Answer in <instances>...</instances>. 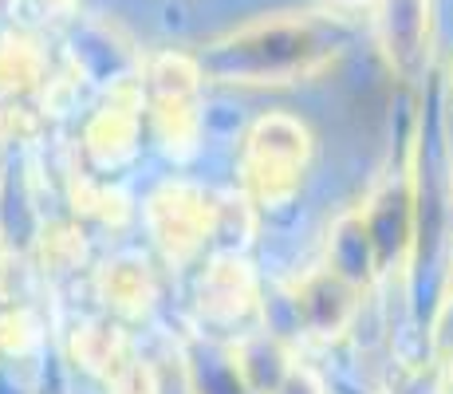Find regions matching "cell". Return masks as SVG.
<instances>
[{"instance_id": "1", "label": "cell", "mask_w": 453, "mask_h": 394, "mask_svg": "<svg viewBox=\"0 0 453 394\" xmlns=\"http://www.w3.org/2000/svg\"><path fill=\"white\" fill-rule=\"evenodd\" d=\"M335 36L316 20H260L205 51V72L229 83H288L319 67Z\"/></svg>"}, {"instance_id": "2", "label": "cell", "mask_w": 453, "mask_h": 394, "mask_svg": "<svg viewBox=\"0 0 453 394\" xmlns=\"http://www.w3.org/2000/svg\"><path fill=\"white\" fill-rule=\"evenodd\" d=\"M379 32L390 64L414 75L426 56V32H430V0H379Z\"/></svg>"}, {"instance_id": "3", "label": "cell", "mask_w": 453, "mask_h": 394, "mask_svg": "<svg viewBox=\"0 0 453 394\" xmlns=\"http://www.w3.org/2000/svg\"><path fill=\"white\" fill-rule=\"evenodd\" d=\"M339 4H371V0H339Z\"/></svg>"}]
</instances>
